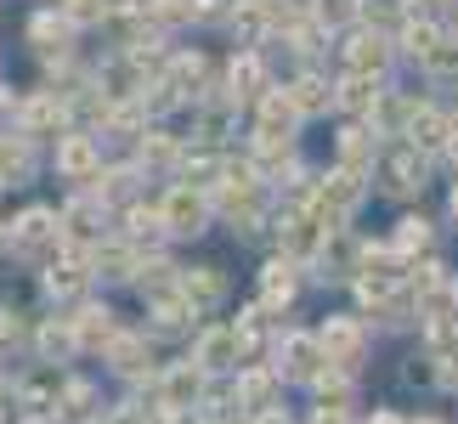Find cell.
I'll list each match as a JSON object with an SVG mask.
<instances>
[{"instance_id":"836d02e7","label":"cell","mask_w":458,"mask_h":424,"mask_svg":"<svg viewBox=\"0 0 458 424\" xmlns=\"http://www.w3.org/2000/svg\"><path fill=\"white\" fill-rule=\"evenodd\" d=\"M306 6H311V23L328 34H351L362 23V0H306Z\"/></svg>"},{"instance_id":"9c48e42d","label":"cell","mask_w":458,"mask_h":424,"mask_svg":"<svg viewBox=\"0 0 458 424\" xmlns=\"http://www.w3.org/2000/svg\"><path fill=\"white\" fill-rule=\"evenodd\" d=\"M328 351H323V334L317 328H284L277 334V351H272V368L284 374V385H311L323 374Z\"/></svg>"},{"instance_id":"d590c367","label":"cell","mask_w":458,"mask_h":424,"mask_svg":"<svg viewBox=\"0 0 458 424\" xmlns=\"http://www.w3.org/2000/svg\"><path fill=\"white\" fill-rule=\"evenodd\" d=\"M419 74H425L430 85H458V29L442 34V46H436L425 63H419Z\"/></svg>"},{"instance_id":"277c9868","label":"cell","mask_w":458,"mask_h":424,"mask_svg":"<svg viewBox=\"0 0 458 424\" xmlns=\"http://www.w3.org/2000/svg\"><path fill=\"white\" fill-rule=\"evenodd\" d=\"M430 165H436V153H425V148H413V141H391L385 148V158H379V187L391 192V199H419V192L430 187Z\"/></svg>"},{"instance_id":"44dd1931","label":"cell","mask_w":458,"mask_h":424,"mask_svg":"<svg viewBox=\"0 0 458 424\" xmlns=\"http://www.w3.org/2000/svg\"><path fill=\"white\" fill-rule=\"evenodd\" d=\"M102 362H108V374H119V379H131V385H153V345H148V328H125L119 340L102 351Z\"/></svg>"},{"instance_id":"f1b7e54d","label":"cell","mask_w":458,"mask_h":424,"mask_svg":"<svg viewBox=\"0 0 458 424\" xmlns=\"http://www.w3.org/2000/svg\"><path fill=\"white\" fill-rule=\"evenodd\" d=\"M182 294L199 306V317L204 311H216L226 294H233V283H226V272L221 267H182Z\"/></svg>"},{"instance_id":"7bdbcfd3","label":"cell","mask_w":458,"mask_h":424,"mask_svg":"<svg viewBox=\"0 0 458 424\" xmlns=\"http://www.w3.org/2000/svg\"><path fill=\"white\" fill-rule=\"evenodd\" d=\"M311 424H351V402H317Z\"/></svg>"},{"instance_id":"7dc6e473","label":"cell","mask_w":458,"mask_h":424,"mask_svg":"<svg viewBox=\"0 0 458 424\" xmlns=\"http://www.w3.org/2000/svg\"><path fill=\"white\" fill-rule=\"evenodd\" d=\"M255 424H289V413H284V408H272V413H260Z\"/></svg>"},{"instance_id":"e575fe53","label":"cell","mask_w":458,"mask_h":424,"mask_svg":"<svg viewBox=\"0 0 458 424\" xmlns=\"http://www.w3.org/2000/svg\"><path fill=\"white\" fill-rule=\"evenodd\" d=\"M97 385H85V379H68V391H63V402H57V419H68V424H102L97 419Z\"/></svg>"},{"instance_id":"f907efd6","label":"cell","mask_w":458,"mask_h":424,"mask_svg":"<svg viewBox=\"0 0 458 424\" xmlns=\"http://www.w3.org/2000/svg\"><path fill=\"white\" fill-rule=\"evenodd\" d=\"M413 424H442V419H413Z\"/></svg>"},{"instance_id":"816d5d0a","label":"cell","mask_w":458,"mask_h":424,"mask_svg":"<svg viewBox=\"0 0 458 424\" xmlns=\"http://www.w3.org/2000/svg\"><path fill=\"white\" fill-rule=\"evenodd\" d=\"M0 192H6V175H0Z\"/></svg>"},{"instance_id":"3957f363","label":"cell","mask_w":458,"mask_h":424,"mask_svg":"<svg viewBox=\"0 0 458 424\" xmlns=\"http://www.w3.org/2000/svg\"><path fill=\"white\" fill-rule=\"evenodd\" d=\"M301 125H306V114L294 108L289 85H272V91L250 108V148H294Z\"/></svg>"},{"instance_id":"f6af8a7d","label":"cell","mask_w":458,"mask_h":424,"mask_svg":"<svg viewBox=\"0 0 458 424\" xmlns=\"http://www.w3.org/2000/svg\"><path fill=\"white\" fill-rule=\"evenodd\" d=\"M436 379H442L447 391H458V357H447V362H436Z\"/></svg>"},{"instance_id":"8fae6325","label":"cell","mask_w":458,"mask_h":424,"mask_svg":"<svg viewBox=\"0 0 458 424\" xmlns=\"http://www.w3.org/2000/svg\"><path fill=\"white\" fill-rule=\"evenodd\" d=\"M323 351H328V362H340V368H357L368 362V351H374V328L362 323V311H334V317H323Z\"/></svg>"},{"instance_id":"8d00e7d4","label":"cell","mask_w":458,"mask_h":424,"mask_svg":"<svg viewBox=\"0 0 458 424\" xmlns=\"http://www.w3.org/2000/svg\"><path fill=\"white\" fill-rule=\"evenodd\" d=\"M260 12H267L272 34H294V29L311 23V6H306V0H260Z\"/></svg>"},{"instance_id":"ba28073f","label":"cell","mask_w":458,"mask_h":424,"mask_svg":"<svg viewBox=\"0 0 458 424\" xmlns=\"http://www.w3.org/2000/svg\"><path fill=\"white\" fill-rule=\"evenodd\" d=\"M80 23L68 17L63 6H46V12H34L29 17V29H23V40L34 46V57H40L46 68H57V63H74V46H80Z\"/></svg>"},{"instance_id":"d6a6232c","label":"cell","mask_w":458,"mask_h":424,"mask_svg":"<svg viewBox=\"0 0 458 424\" xmlns=\"http://www.w3.org/2000/svg\"><path fill=\"white\" fill-rule=\"evenodd\" d=\"M442 23H436V17H408V29L396 34V46H402V63H425L436 46H442Z\"/></svg>"},{"instance_id":"ffe728a7","label":"cell","mask_w":458,"mask_h":424,"mask_svg":"<svg viewBox=\"0 0 458 424\" xmlns=\"http://www.w3.org/2000/svg\"><path fill=\"white\" fill-rule=\"evenodd\" d=\"M142 267H148V250H136L131 238H102L97 250H91V277L97 283H136L142 277Z\"/></svg>"},{"instance_id":"bcb514c9","label":"cell","mask_w":458,"mask_h":424,"mask_svg":"<svg viewBox=\"0 0 458 424\" xmlns=\"http://www.w3.org/2000/svg\"><path fill=\"white\" fill-rule=\"evenodd\" d=\"M368 424H413V419H402V413H391V408H379V413L368 419Z\"/></svg>"},{"instance_id":"4316f807","label":"cell","mask_w":458,"mask_h":424,"mask_svg":"<svg viewBox=\"0 0 458 424\" xmlns=\"http://www.w3.org/2000/svg\"><path fill=\"white\" fill-rule=\"evenodd\" d=\"M34 357L40 362H68V357H85L80 351V334H74V317H46V323H34Z\"/></svg>"},{"instance_id":"5bb4252c","label":"cell","mask_w":458,"mask_h":424,"mask_svg":"<svg viewBox=\"0 0 458 424\" xmlns=\"http://www.w3.org/2000/svg\"><path fill=\"white\" fill-rule=\"evenodd\" d=\"M385 148H391V141L368 125V119H345L340 136H334V165H340V170H357V175H374L379 158H385Z\"/></svg>"},{"instance_id":"c3c4849f","label":"cell","mask_w":458,"mask_h":424,"mask_svg":"<svg viewBox=\"0 0 458 424\" xmlns=\"http://www.w3.org/2000/svg\"><path fill=\"white\" fill-rule=\"evenodd\" d=\"M0 255H12V221H0Z\"/></svg>"},{"instance_id":"e0dca14e","label":"cell","mask_w":458,"mask_h":424,"mask_svg":"<svg viewBox=\"0 0 458 424\" xmlns=\"http://www.w3.org/2000/svg\"><path fill=\"white\" fill-rule=\"evenodd\" d=\"M233 396H238V408L250 419H260V413L284 408V374H277L272 362H250V368L233 374Z\"/></svg>"},{"instance_id":"52a82bcc","label":"cell","mask_w":458,"mask_h":424,"mask_svg":"<svg viewBox=\"0 0 458 424\" xmlns=\"http://www.w3.org/2000/svg\"><path fill=\"white\" fill-rule=\"evenodd\" d=\"M102 165H108V158H102V141L85 125H74L68 136L51 141V170H57V182H68V187H91L102 175Z\"/></svg>"},{"instance_id":"cb8c5ba5","label":"cell","mask_w":458,"mask_h":424,"mask_svg":"<svg viewBox=\"0 0 458 424\" xmlns=\"http://www.w3.org/2000/svg\"><path fill=\"white\" fill-rule=\"evenodd\" d=\"M182 158H187V141H182V136H175V131H165V125H148L142 148H136V165H142L148 175H170V182H175Z\"/></svg>"},{"instance_id":"83f0119b","label":"cell","mask_w":458,"mask_h":424,"mask_svg":"<svg viewBox=\"0 0 458 424\" xmlns=\"http://www.w3.org/2000/svg\"><path fill=\"white\" fill-rule=\"evenodd\" d=\"M453 125H458V114L436 108V102H419V114H413V125H408V136H402V141H413V148H425V153L442 158V148H447Z\"/></svg>"},{"instance_id":"ab89813d","label":"cell","mask_w":458,"mask_h":424,"mask_svg":"<svg viewBox=\"0 0 458 424\" xmlns=\"http://www.w3.org/2000/svg\"><path fill=\"white\" fill-rule=\"evenodd\" d=\"M6 345H34V323H29L23 311L0 306V357H6Z\"/></svg>"},{"instance_id":"b9f144b4","label":"cell","mask_w":458,"mask_h":424,"mask_svg":"<svg viewBox=\"0 0 458 424\" xmlns=\"http://www.w3.org/2000/svg\"><path fill=\"white\" fill-rule=\"evenodd\" d=\"M102 424H153V408H142V402H119Z\"/></svg>"},{"instance_id":"d4e9b609","label":"cell","mask_w":458,"mask_h":424,"mask_svg":"<svg viewBox=\"0 0 458 424\" xmlns=\"http://www.w3.org/2000/svg\"><path fill=\"white\" fill-rule=\"evenodd\" d=\"M419 102H425V97L402 91V85H385V91H379V102H374V114H368V125H374L385 141H391V136H408L413 114H419Z\"/></svg>"},{"instance_id":"9a60e30c","label":"cell","mask_w":458,"mask_h":424,"mask_svg":"<svg viewBox=\"0 0 458 424\" xmlns=\"http://www.w3.org/2000/svg\"><path fill=\"white\" fill-rule=\"evenodd\" d=\"M226 97H233L238 102V108H255V102L260 97H267L272 91V68H267V57H260V46H238L233 51V63H226Z\"/></svg>"},{"instance_id":"f35d334b","label":"cell","mask_w":458,"mask_h":424,"mask_svg":"<svg viewBox=\"0 0 458 424\" xmlns=\"http://www.w3.org/2000/svg\"><path fill=\"white\" fill-rule=\"evenodd\" d=\"M57 6H63L68 17H74L80 29H102V23H108V12L119 6V0H57Z\"/></svg>"},{"instance_id":"5b68a950","label":"cell","mask_w":458,"mask_h":424,"mask_svg":"<svg viewBox=\"0 0 458 424\" xmlns=\"http://www.w3.org/2000/svg\"><path fill=\"white\" fill-rule=\"evenodd\" d=\"M340 68L345 74H374V80H391V68L402 63V46H396V34H379V29H368L357 23L351 34H340Z\"/></svg>"},{"instance_id":"7402d4cb","label":"cell","mask_w":458,"mask_h":424,"mask_svg":"<svg viewBox=\"0 0 458 424\" xmlns=\"http://www.w3.org/2000/svg\"><path fill=\"white\" fill-rule=\"evenodd\" d=\"M165 80H170L175 91L187 97V108H199V102H204V97H209V91L221 85L204 51H175V57H170V68H165Z\"/></svg>"},{"instance_id":"8992f818","label":"cell","mask_w":458,"mask_h":424,"mask_svg":"<svg viewBox=\"0 0 458 424\" xmlns=\"http://www.w3.org/2000/svg\"><path fill=\"white\" fill-rule=\"evenodd\" d=\"M368 192H374V175H357V170H323V182H317V216H323L334 233H340V226L357 216V209L368 204Z\"/></svg>"},{"instance_id":"60d3db41","label":"cell","mask_w":458,"mask_h":424,"mask_svg":"<svg viewBox=\"0 0 458 424\" xmlns=\"http://www.w3.org/2000/svg\"><path fill=\"white\" fill-rule=\"evenodd\" d=\"M17 119H23V97H17L12 85H0V136H12Z\"/></svg>"},{"instance_id":"2e32d148","label":"cell","mask_w":458,"mask_h":424,"mask_svg":"<svg viewBox=\"0 0 458 424\" xmlns=\"http://www.w3.org/2000/svg\"><path fill=\"white\" fill-rule=\"evenodd\" d=\"M301 272H306L301 260H289V255H272L267 267L255 272V300H260V306H267L272 317H284V311L294 306V300H301V289H306V277H301Z\"/></svg>"},{"instance_id":"7a4b0ae2","label":"cell","mask_w":458,"mask_h":424,"mask_svg":"<svg viewBox=\"0 0 458 424\" xmlns=\"http://www.w3.org/2000/svg\"><path fill=\"white\" fill-rule=\"evenodd\" d=\"M158 216H165V233L170 238H204L209 226H216V199H209L204 187L192 182H170L165 192H158Z\"/></svg>"},{"instance_id":"1f68e13d","label":"cell","mask_w":458,"mask_h":424,"mask_svg":"<svg viewBox=\"0 0 458 424\" xmlns=\"http://www.w3.org/2000/svg\"><path fill=\"white\" fill-rule=\"evenodd\" d=\"M284 85H289L294 108H301L306 119H317V114H328V108H334V80H328V74H317V68H301V74L284 80Z\"/></svg>"},{"instance_id":"4fadbf2b","label":"cell","mask_w":458,"mask_h":424,"mask_svg":"<svg viewBox=\"0 0 458 424\" xmlns=\"http://www.w3.org/2000/svg\"><path fill=\"white\" fill-rule=\"evenodd\" d=\"M17 131H23L29 141H40V148H51L57 136L74 131V108H68V102L51 91V85H46V91H29V97H23V119H17Z\"/></svg>"},{"instance_id":"7c38bea8","label":"cell","mask_w":458,"mask_h":424,"mask_svg":"<svg viewBox=\"0 0 458 424\" xmlns=\"http://www.w3.org/2000/svg\"><path fill=\"white\" fill-rule=\"evenodd\" d=\"M108 221H119V209H108L91 187H74V199L63 204V233L74 250H97L108 238Z\"/></svg>"},{"instance_id":"ac0fdd59","label":"cell","mask_w":458,"mask_h":424,"mask_svg":"<svg viewBox=\"0 0 458 424\" xmlns=\"http://www.w3.org/2000/svg\"><path fill=\"white\" fill-rule=\"evenodd\" d=\"M187 357L199 362V368H204L209 379H216V374H238V368H243L233 323H204L199 334H192V351H187Z\"/></svg>"},{"instance_id":"d6986e66","label":"cell","mask_w":458,"mask_h":424,"mask_svg":"<svg viewBox=\"0 0 458 424\" xmlns=\"http://www.w3.org/2000/svg\"><path fill=\"white\" fill-rule=\"evenodd\" d=\"M68 317H74V334H80V351H85V357H102V351L125 334V323H119V311L108 306V300H80Z\"/></svg>"},{"instance_id":"74e56055","label":"cell","mask_w":458,"mask_h":424,"mask_svg":"<svg viewBox=\"0 0 458 424\" xmlns=\"http://www.w3.org/2000/svg\"><path fill=\"white\" fill-rule=\"evenodd\" d=\"M148 17H153V29H187V23H199V0H148Z\"/></svg>"},{"instance_id":"f546056e","label":"cell","mask_w":458,"mask_h":424,"mask_svg":"<svg viewBox=\"0 0 458 424\" xmlns=\"http://www.w3.org/2000/svg\"><path fill=\"white\" fill-rule=\"evenodd\" d=\"M34 165H40V141H29L23 131L0 136V175H6V187H29Z\"/></svg>"},{"instance_id":"4dcf8cb0","label":"cell","mask_w":458,"mask_h":424,"mask_svg":"<svg viewBox=\"0 0 458 424\" xmlns=\"http://www.w3.org/2000/svg\"><path fill=\"white\" fill-rule=\"evenodd\" d=\"M385 243H391V250L413 267V260H425V255L436 250V221H425V216H402V221L391 226V238H385Z\"/></svg>"},{"instance_id":"30bf717a","label":"cell","mask_w":458,"mask_h":424,"mask_svg":"<svg viewBox=\"0 0 458 424\" xmlns=\"http://www.w3.org/2000/svg\"><path fill=\"white\" fill-rule=\"evenodd\" d=\"M148 391H153V408L199 413V408H204V391H209V374H204V368L192 362V357H187V362H165V368L153 374Z\"/></svg>"},{"instance_id":"f5cc1de1","label":"cell","mask_w":458,"mask_h":424,"mask_svg":"<svg viewBox=\"0 0 458 424\" xmlns=\"http://www.w3.org/2000/svg\"><path fill=\"white\" fill-rule=\"evenodd\" d=\"M51 6H57V0H51Z\"/></svg>"},{"instance_id":"603a6c76","label":"cell","mask_w":458,"mask_h":424,"mask_svg":"<svg viewBox=\"0 0 458 424\" xmlns=\"http://www.w3.org/2000/svg\"><path fill=\"white\" fill-rule=\"evenodd\" d=\"M192 317H199V306H192L182 289L148 300V334H153V340H170V334H199V328H192Z\"/></svg>"},{"instance_id":"681fc988","label":"cell","mask_w":458,"mask_h":424,"mask_svg":"<svg viewBox=\"0 0 458 424\" xmlns=\"http://www.w3.org/2000/svg\"><path fill=\"white\" fill-rule=\"evenodd\" d=\"M447 209H453V221H458V182H453V192H447Z\"/></svg>"},{"instance_id":"6da1fadb","label":"cell","mask_w":458,"mask_h":424,"mask_svg":"<svg viewBox=\"0 0 458 424\" xmlns=\"http://www.w3.org/2000/svg\"><path fill=\"white\" fill-rule=\"evenodd\" d=\"M12 255L29 267H51L68 255V233H63V209L51 204H29L12 216Z\"/></svg>"},{"instance_id":"ee69618b","label":"cell","mask_w":458,"mask_h":424,"mask_svg":"<svg viewBox=\"0 0 458 424\" xmlns=\"http://www.w3.org/2000/svg\"><path fill=\"white\" fill-rule=\"evenodd\" d=\"M447 6L458 12V0H408V12H413V17H436V23L447 17Z\"/></svg>"},{"instance_id":"484cf974","label":"cell","mask_w":458,"mask_h":424,"mask_svg":"<svg viewBox=\"0 0 458 424\" xmlns=\"http://www.w3.org/2000/svg\"><path fill=\"white\" fill-rule=\"evenodd\" d=\"M385 85H391V80H374V74H345V68H340V80H334V114H345V119H368Z\"/></svg>"}]
</instances>
